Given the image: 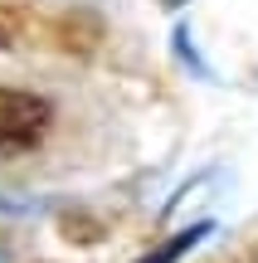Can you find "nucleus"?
<instances>
[{"mask_svg":"<svg viewBox=\"0 0 258 263\" xmlns=\"http://www.w3.org/2000/svg\"><path fill=\"white\" fill-rule=\"evenodd\" d=\"M49 103L19 88H0V151H25L44 137Z\"/></svg>","mask_w":258,"mask_h":263,"instance_id":"f257e3e1","label":"nucleus"},{"mask_svg":"<svg viewBox=\"0 0 258 263\" xmlns=\"http://www.w3.org/2000/svg\"><path fill=\"white\" fill-rule=\"evenodd\" d=\"M195 239H205V224H200V229H185V234H175L171 244H161V249H156V254H146L142 263H175V258L185 254V249L195 244Z\"/></svg>","mask_w":258,"mask_h":263,"instance_id":"f03ea898","label":"nucleus"},{"mask_svg":"<svg viewBox=\"0 0 258 263\" xmlns=\"http://www.w3.org/2000/svg\"><path fill=\"white\" fill-rule=\"evenodd\" d=\"M0 263H5V258H0Z\"/></svg>","mask_w":258,"mask_h":263,"instance_id":"7ed1b4c3","label":"nucleus"}]
</instances>
